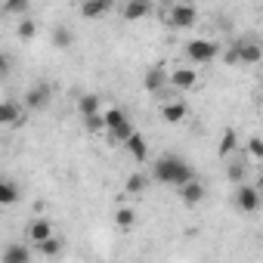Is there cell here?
<instances>
[{
	"instance_id": "obj_1",
	"label": "cell",
	"mask_w": 263,
	"mask_h": 263,
	"mask_svg": "<svg viewBox=\"0 0 263 263\" xmlns=\"http://www.w3.org/2000/svg\"><path fill=\"white\" fill-rule=\"evenodd\" d=\"M192 177H195L192 164L186 158H180V155H161L152 164V180L155 183H164V186H183Z\"/></svg>"
},
{
	"instance_id": "obj_2",
	"label": "cell",
	"mask_w": 263,
	"mask_h": 263,
	"mask_svg": "<svg viewBox=\"0 0 263 263\" xmlns=\"http://www.w3.org/2000/svg\"><path fill=\"white\" fill-rule=\"evenodd\" d=\"M217 56H220V44H217V41L198 37V41H189V44H186V59H189L192 65H208V62H214Z\"/></svg>"
},
{
	"instance_id": "obj_3",
	"label": "cell",
	"mask_w": 263,
	"mask_h": 263,
	"mask_svg": "<svg viewBox=\"0 0 263 263\" xmlns=\"http://www.w3.org/2000/svg\"><path fill=\"white\" fill-rule=\"evenodd\" d=\"M235 208L241 214H257L260 211V189L251 183H238L235 186Z\"/></svg>"
},
{
	"instance_id": "obj_4",
	"label": "cell",
	"mask_w": 263,
	"mask_h": 263,
	"mask_svg": "<svg viewBox=\"0 0 263 263\" xmlns=\"http://www.w3.org/2000/svg\"><path fill=\"white\" fill-rule=\"evenodd\" d=\"M50 102H53L50 84H34V87L25 93V108H28V111H44V108H50Z\"/></svg>"
},
{
	"instance_id": "obj_5",
	"label": "cell",
	"mask_w": 263,
	"mask_h": 263,
	"mask_svg": "<svg viewBox=\"0 0 263 263\" xmlns=\"http://www.w3.org/2000/svg\"><path fill=\"white\" fill-rule=\"evenodd\" d=\"M174 28H180V31H186V28H192L195 22H198V10L192 7V4H180V7H174L171 10V19H167Z\"/></svg>"
},
{
	"instance_id": "obj_6",
	"label": "cell",
	"mask_w": 263,
	"mask_h": 263,
	"mask_svg": "<svg viewBox=\"0 0 263 263\" xmlns=\"http://www.w3.org/2000/svg\"><path fill=\"white\" fill-rule=\"evenodd\" d=\"M180 189V198H183V204L186 208H198L201 201H204V195H208V189H204V183H198L195 177L192 180H186L183 186H177Z\"/></svg>"
},
{
	"instance_id": "obj_7",
	"label": "cell",
	"mask_w": 263,
	"mask_h": 263,
	"mask_svg": "<svg viewBox=\"0 0 263 263\" xmlns=\"http://www.w3.org/2000/svg\"><path fill=\"white\" fill-rule=\"evenodd\" d=\"M195 84H198L195 68H174V71H167V87H174V90H192Z\"/></svg>"
},
{
	"instance_id": "obj_8",
	"label": "cell",
	"mask_w": 263,
	"mask_h": 263,
	"mask_svg": "<svg viewBox=\"0 0 263 263\" xmlns=\"http://www.w3.org/2000/svg\"><path fill=\"white\" fill-rule=\"evenodd\" d=\"M124 149L130 152V158H134L137 164H143V161L149 158V146H146V137L140 134V130H134V134L124 140Z\"/></svg>"
},
{
	"instance_id": "obj_9",
	"label": "cell",
	"mask_w": 263,
	"mask_h": 263,
	"mask_svg": "<svg viewBox=\"0 0 263 263\" xmlns=\"http://www.w3.org/2000/svg\"><path fill=\"white\" fill-rule=\"evenodd\" d=\"M121 16L127 22H140V19L152 16V0H127L124 10H121Z\"/></svg>"
},
{
	"instance_id": "obj_10",
	"label": "cell",
	"mask_w": 263,
	"mask_h": 263,
	"mask_svg": "<svg viewBox=\"0 0 263 263\" xmlns=\"http://www.w3.org/2000/svg\"><path fill=\"white\" fill-rule=\"evenodd\" d=\"M143 84H146V90H149V93H161V90L167 87V68H164L161 62H155V65L146 71Z\"/></svg>"
},
{
	"instance_id": "obj_11",
	"label": "cell",
	"mask_w": 263,
	"mask_h": 263,
	"mask_svg": "<svg viewBox=\"0 0 263 263\" xmlns=\"http://www.w3.org/2000/svg\"><path fill=\"white\" fill-rule=\"evenodd\" d=\"M134 130H137V127H134V121L124 118L121 124H115V127H108V130H105V137H108L105 143H108V146H124V140L134 134Z\"/></svg>"
},
{
	"instance_id": "obj_12",
	"label": "cell",
	"mask_w": 263,
	"mask_h": 263,
	"mask_svg": "<svg viewBox=\"0 0 263 263\" xmlns=\"http://www.w3.org/2000/svg\"><path fill=\"white\" fill-rule=\"evenodd\" d=\"M263 59V50L257 41H238V65H257Z\"/></svg>"
},
{
	"instance_id": "obj_13",
	"label": "cell",
	"mask_w": 263,
	"mask_h": 263,
	"mask_svg": "<svg viewBox=\"0 0 263 263\" xmlns=\"http://www.w3.org/2000/svg\"><path fill=\"white\" fill-rule=\"evenodd\" d=\"M108 13H111V0H84L81 4L84 19H105Z\"/></svg>"
},
{
	"instance_id": "obj_14",
	"label": "cell",
	"mask_w": 263,
	"mask_h": 263,
	"mask_svg": "<svg viewBox=\"0 0 263 263\" xmlns=\"http://www.w3.org/2000/svg\"><path fill=\"white\" fill-rule=\"evenodd\" d=\"M0 260H4V263H28V260H31V248H28V245H22V241H19V245L13 241V245H7V248H4Z\"/></svg>"
},
{
	"instance_id": "obj_15",
	"label": "cell",
	"mask_w": 263,
	"mask_h": 263,
	"mask_svg": "<svg viewBox=\"0 0 263 263\" xmlns=\"http://www.w3.org/2000/svg\"><path fill=\"white\" fill-rule=\"evenodd\" d=\"M53 235V226L47 223V220H31L28 223V229H25V238H28V245H41L44 238H50Z\"/></svg>"
},
{
	"instance_id": "obj_16",
	"label": "cell",
	"mask_w": 263,
	"mask_h": 263,
	"mask_svg": "<svg viewBox=\"0 0 263 263\" xmlns=\"http://www.w3.org/2000/svg\"><path fill=\"white\" fill-rule=\"evenodd\" d=\"M186 115H189V108H186V102H180V99H174V102H164V105H161V118H164L167 124H180Z\"/></svg>"
},
{
	"instance_id": "obj_17",
	"label": "cell",
	"mask_w": 263,
	"mask_h": 263,
	"mask_svg": "<svg viewBox=\"0 0 263 263\" xmlns=\"http://www.w3.org/2000/svg\"><path fill=\"white\" fill-rule=\"evenodd\" d=\"M22 121V108L16 102H0V127H10Z\"/></svg>"
},
{
	"instance_id": "obj_18",
	"label": "cell",
	"mask_w": 263,
	"mask_h": 263,
	"mask_svg": "<svg viewBox=\"0 0 263 263\" xmlns=\"http://www.w3.org/2000/svg\"><path fill=\"white\" fill-rule=\"evenodd\" d=\"M235 149H238V134H235L232 127H226L223 130V140H220V158H232Z\"/></svg>"
},
{
	"instance_id": "obj_19",
	"label": "cell",
	"mask_w": 263,
	"mask_h": 263,
	"mask_svg": "<svg viewBox=\"0 0 263 263\" xmlns=\"http://www.w3.org/2000/svg\"><path fill=\"white\" fill-rule=\"evenodd\" d=\"M19 201V186L10 180H0V208H10Z\"/></svg>"
},
{
	"instance_id": "obj_20",
	"label": "cell",
	"mask_w": 263,
	"mask_h": 263,
	"mask_svg": "<svg viewBox=\"0 0 263 263\" xmlns=\"http://www.w3.org/2000/svg\"><path fill=\"white\" fill-rule=\"evenodd\" d=\"M115 226L118 229H134L137 226V211L134 208H118L115 211Z\"/></svg>"
},
{
	"instance_id": "obj_21",
	"label": "cell",
	"mask_w": 263,
	"mask_h": 263,
	"mask_svg": "<svg viewBox=\"0 0 263 263\" xmlns=\"http://www.w3.org/2000/svg\"><path fill=\"white\" fill-rule=\"evenodd\" d=\"M146 186H149V177H146V174H130V177H127V183H124V189H127L130 195L146 192Z\"/></svg>"
},
{
	"instance_id": "obj_22",
	"label": "cell",
	"mask_w": 263,
	"mask_h": 263,
	"mask_svg": "<svg viewBox=\"0 0 263 263\" xmlns=\"http://www.w3.org/2000/svg\"><path fill=\"white\" fill-rule=\"evenodd\" d=\"M93 111H102L99 108V96L96 93H84L78 99V115H93Z\"/></svg>"
},
{
	"instance_id": "obj_23",
	"label": "cell",
	"mask_w": 263,
	"mask_h": 263,
	"mask_svg": "<svg viewBox=\"0 0 263 263\" xmlns=\"http://www.w3.org/2000/svg\"><path fill=\"white\" fill-rule=\"evenodd\" d=\"M245 177H248V167H245V164L235 158V161L226 167V180H229L232 186H238V183H245Z\"/></svg>"
},
{
	"instance_id": "obj_24",
	"label": "cell",
	"mask_w": 263,
	"mask_h": 263,
	"mask_svg": "<svg viewBox=\"0 0 263 263\" xmlns=\"http://www.w3.org/2000/svg\"><path fill=\"white\" fill-rule=\"evenodd\" d=\"M34 248H37V251H41L44 257H59V254H62V241H59L56 235L44 238V241H41V245H34Z\"/></svg>"
},
{
	"instance_id": "obj_25",
	"label": "cell",
	"mask_w": 263,
	"mask_h": 263,
	"mask_svg": "<svg viewBox=\"0 0 263 263\" xmlns=\"http://www.w3.org/2000/svg\"><path fill=\"white\" fill-rule=\"evenodd\" d=\"M34 34H37V25H34L31 19H22V22L16 25V37H19L22 44H28V41H34Z\"/></svg>"
},
{
	"instance_id": "obj_26",
	"label": "cell",
	"mask_w": 263,
	"mask_h": 263,
	"mask_svg": "<svg viewBox=\"0 0 263 263\" xmlns=\"http://www.w3.org/2000/svg\"><path fill=\"white\" fill-rule=\"evenodd\" d=\"M81 118H84V127L90 130V134H102V130H105L102 111H93V115H81Z\"/></svg>"
},
{
	"instance_id": "obj_27",
	"label": "cell",
	"mask_w": 263,
	"mask_h": 263,
	"mask_svg": "<svg viewBox=\"0 0 263 263\" xmlns=\"http://www.w3.org/2000/svg\"><path fill=\"white\" fill-rule=\"evenodd\" d=\"M71 41H74V34H71L68 28H62V25H59V28L53 31V47L65 50V47H71Z\"/></svg>"
},
{
	"instance_id": "obj_28",
	"label": "cell",
	"mask_w": 263,
	"mask_h": 263,
	"mask_svg": "<svg viewBox=\"0 0 263 263\" xmlns=\"http://www.w3.org/2000/svg\"><path fill=\"white\" fill-rule=\"evenodd\" d=\"M127 118V111L124 108H108V111H102V121H105V130L108 127H115V124H121ZM105 130H102V134H105Z\"/></svg>"
},
{
	"instance_id": "obj_29",
	"label": "cell",
	"mask_w": 263,
	"mask_h": 263,
	"mask_svg": "<svg viewBox=\"0 0 263 263\" xmlns=\"http://www.w3.org/2000/svg\"><path fill=\"white\" fill-rule=\"evenodd\" d=\"M248 155H251V161H263V140L260 137L248 140Z\"/></svg>"
},
{
	"instance_id": "obj_30",
	"label": "cell",
	"mask_w": 263,
	"mask_h": 263,
	"mask_svg": "<svg viewBox=\"0 0 263 263\" xmlns=\"http://www.w3.org/2000/svg\"><path fill=\"white\" fill-rule=\"evenodd\" d=\"M28 7H31V0H7V4H4V10L7 13H16V16L28 13Z\"/></svg>"
},
{
	"instance_id": "obj_31",
	"label": "cell",
	"mask_w": 263,
	"mask_h": 263,
	"mask_svg": "<svg viewBox=\"0 0 263 263\" xmlns=\"http://www.w3.org/2000/svg\"><path fill=\"white\" fill-rule=\"evenodd\" d=\"M223 62H226V65H238V41L229 44V50L223 53Z\"/></svg>"
},
{
	"instance_id": "obj_32",
	"label": "cell",
	"mask_w": 263,
	"mask_h": 263,
	"mask_svg": "<svg viewBox=\"0 0 263 263\" xmlns=\"http://www.w3.org/2000/svg\"><path fill=\"white\" fill-rule=\"evenodd\" d=\"M4 71H7V56L0 53V74H4Z\"/></svg>"
}]
</instances>
